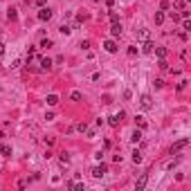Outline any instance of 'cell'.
Here are the masks:
<instances>
[{"label":"cell","instance_id":"1","mask_svg":"<svg viewBox=\"0 0 191 191\" xmlns=\"http://www.w3.org/2000/svg\"><path fill=\"white\" fill-rule=\"evenodd\" d=\"M187 146H189V137H182V139H178L175 144H173V148H171V153H173V155H175V153H180V151H182V148H187Z\"/></svg>","mask_w":191,"mask_h":191},{"label":"cell","instance_id":"2","mask_svg":"<svg viewBox=\"0 0 191 191\" xmlns=\"http://www.w3.org/2000/svg\"><path fill=\"white\" fill-rule=\"evenodd\" d=\"M106 173H108V166H106V164H97V166L92 169V175H94V178H103Z\"/></svg>","mask_w":191,"mask_h":191},{"label":"cell","instance_id":"3","mask_svg":"<svg viewBox=\"0 0 191 191\" xmlns=\"http://www.w3.org/2000/svg\"><path fill=\"white\" fill-rule=\"evenodd\" d=\"M52 18V9L50 7H41L38 9V20H50Z\"/></svg>","mask_w":191,"mask_h":191},{"label":"cell","instance_id":"4","mask_svg":"<svg viewBox=\"0 0 191 191\" xmlns=\"http://www.w3.org/2000/svg\"><path fill=\"white\" fill-rule=\"evenodd\" d=\"M139 103H142V108H144V110H148V108L153 106V99H151V94H142V97H139Z\"/></svg>","mask_w":191,"mask_h":191},{"label":"cell","instance_id":"5","mask_svg":"<svg viewBox=\"0 0 191 191\" xmlns=\"http://www.w3.org/2000/svg\"><path fill=\"white\" fill-rule=\"evenodd\" d=\"M153 50H155V43H153L151 38H146L144 45H142V52H144V54H153Z\"/></svg>","mask_w":191,"mask_h":191},{"label":"cell","instance_id":"6","mask_svg":"<svg viewBox=\"0 0 191 191\" xmlns=\"http://www.w3.org/2000/svg\"><path fill=\"white\" fill-rule=\"evenodd\" d=\"M146 182H148V175H146V173H142V175H139V180H137V184H135V189H137V191H142V189L146 187Z\"/></svg>","mask_w":191,"mask_h":191},{"label":"cell","instance_id":"7","mask_svg":"<svg viewBox=\"0 0 191 191\" xmlns=\"http://www.w3.org/2000/svg\"><path fill=\"white\" fill-rule=\"evenodd\" d=\"M103 50L115 54V52H117V43H115V41H106V43H103Z\"/></svg>","mask_w":191,"mask_h":191},{"label":"cell","instance_id":"8","mask_svg":"<svg viewBox=\"0 0 191 191\" xmlns=\"http://www.w3.org/2000/svg\"><path fill=\"white\" fill-rule=\"evenodd\" d=\"M153 52H155V56H157V59H166V54H169V50H166V47H157V45H155V50H153Z\"/></svg>","mask_w":191,"mask_h":191},{"label":"cell","instance_id":"9","mask_svg":"<svg viewBox=\"0 0 191 191\" xmlns=\"http://www.w3.org/2000/svg\"><path fill=\"white\" fill-rule=\"evenodd\" d=\"M110 34L117 38V36H121V25L119 23H112V27H110Z\"/></svg>","mask_w":191,"mask_h":191},{"label":"cell","instance_id":"10","mask_svg":"<svg viewBox=\"0 0 191 191\" xmlns=\"http://www.w3.org/2000/svg\"><path fill=\"white\" fill-rule=\"evenodd\" d=\"M130 155H133V164H139V162H142V151L139 148H135Z\"/></svg>","mask_w":191,"mask_h":191},{"label":"cell","instance_id":"11","mask_svg":"<svg viewBox=\"0 0 191 191\" xmlns=\"http://www.w3.org/2000/svg\"><path fill=\"white\" fill-rule=\"evenodd\" d=\"M119 121H121V119H119V115H112V117H108V124H110L112 128H117V126H119Z\"/></svg>","mask_w":191,"mask_h":191},{"label":"cell","instance_id":"12","mask_svg":"<svg viewBox=\"0 0 191 191\" xmlns=\"http://www.w3.org/2000/svg\"><path fill=\"white\" fill-rule=\"evenodd\" d=\"M59 103V94H47V106H56Z\"/></svg>","mask_w":191,"mask_h":191},{"label":"cell","instance_id":"13","mask_svg":"<svg viewBox=\"0 0 191 191\" xmlns=\"http://www.w3.org/2000/svg\"><path fill=\"white\" fill-rule=\"evenodd\" d=\"M137 38H139V41H146V38H151V32L148 30H139L137 32Z\"/></svg>","mask_w":191,"mask_h":191},{"label":"cell","instance_id":"14","mask_svg":"<svg viewBox=\"0 0 191 191\" xmlns=\"http://www.w3.org/2000/svg\"><path fill=\"white\" fill-rule=\"evenodd\" d=\"M52 68V59H41V70H50Z\"/></svg>","mask_w":191,"mask_h":191},{"label":"cell","instance_id":"15","mask_svg":"<svg viewBox=\"0 0 191 191\" xmlns=\"http://www.w3.org/2000/svg\"><path fill=\"white\" fill-rule=\"evenodd\" d=\"M130 139H133V144H137V142H142V130L137 128L135 133H133V137H130Z\"/></svg>","mask_w":191,"mask_h":191},{"label":"cell","instance_id":"16","mask_svg":"<svg viewBox=\"0 0 191 191\" xmlns=\"http://www.w3.org/2000/svg\"><path fill=\"white\" fill-rule=\"evenodd\" d=\"M164 23V14L162 11H155V25H162Z\"/></svg>","mask_w":191,"mask_h":191},{"label":"cell","instance_id":"17","mask_svg":"<svg viewBox=\"0 0 191 191\" xmlns=\"http://www.w3.org/2000/svg\"><path fill=\"white\" fill-rule=\"evenodd\" d=\"M0 155H11V148L5 146V144H0Z\"/></svg>","mask_w":191,"mask_h":191},{"label":"cell","instance_id":"18","mask_svg":"<svg viewBox=\"0 0 191 191\" xmlns=\"http://www.w3.org/2000/svg\"><path fill=\"white\" fill-rule=\"evenodd\" d=\"M41 47H43V50H50V47H52V41H50V38H43V41H41Z\"/></svg>","mask_w":191,"mask_h":191},{"label":"cell","instance_id":"19","mask_svg":"<svg viewBox=\"0 0 191 191\" xmlns=\"http://www.w3.org/2000/svg\"><path fill=\"white\" fill-rule=\"evenodd\" d=\"M135 124H137L139 128H146V119L144 117H135Z\"/></svg>","mask_w":191,"mask_h":191},{"label":"cell","instance_id":"20","mask_svg":"<svg viewBox=\"0 0 191 191\" xmlns=\"http://www.w3.org/2000/svg\"><path fill=\"white\" fill-rule=\"evenodd\" d=\"M7 18H9V20H16V18H18L16 9H9V11H7Z\"/></svg>","mask_w":191,"mask_h":191},{"label":"cell","instance_id":"21","mask_svg":"<svg viewBox=\"0 0 191 191\" xmlns=\"http://www.w3.org/2000/svg\"><path fill=\"white\" fill-rule=\"evenodd\" d=\"M76 130L85 133V130H88V124H85V121H79V124H76Z\"/></svg>","mask_w":191,"mask_h":191},{"label":"cell","instance_id":"22","mask_svg":"<svg viewBox=\"0 0 191 191\" xmlns=\"http://www.w3.org/2000/svg\"><path fill=\"white\" fill-rule=\"evenodd\" d=\"M70 99H72V101H81V92H79V90H74V92L70 94Z\"/></svg>","mask_w":191,"mask_h":191},{"label":"cell","instance_id":"23","mask_svg":"<svg viewBox=\"0 0 191 191\" xmlns=\"http://www.w3.org/2000/svg\"><path fill=\"white\" fill-rule=\"evenodd\" d=\"M173 7H175V9H184V7H187V0H175Z\"/></svg>","mask_w":191,"mask_h":191},{"label":"cell","instance_id":"24","mask_svg":"<svg viewBox=\"0 0 191 191\" xmlns=\"http://www.w3.org/2000/svg\"><path fill=\"white\" fill-rule=\"evenodd\" d=\"M61 162H63V164H68V162H70V153H61Z\"/></svg>","mask_w":191,"mask_h":191},{"label":"cell","instance_id":"25","mask_svg":"<svg viewBox=\"0 0 191 191\" xmlns=\"http://www.w3.org/2000/svg\"><path fill=\"white\" fill-rule=\"evenodd\" d=\"M59 32H61V34H65V36H68V34H70L72 30H70V27H68V25H61V30H59Z\"/></svg>","mask_w":191,"mask_h":191},{"label":"cell","instance_id":"26","mask_svg":"<svg viewBox=\"0 0 191 191\" xmlns=\"http://www.w3.org/2000/svg\"><path fill=\"white\" fill-rule=\"evenodd\" d=\"M169 7H171V5L166 2V0H162V2H160V9H162V11H166V9H169Z\"/></svg>","mask_w":191,"mask_h":191},{"label":"cell","instance_id":"27","mask_svg":"<svg viewBox=\"0 0 191 191\" xmlns=\"http://www.w3.org/2000/svg\"><path fill=\"white\" fill-rule=\"evenodd\" d=\"M110 20H112V23H119V16H117V11H110Z\"/></svg>","mask_w":191,"mask_h":191},{"label":"cell","instance_id":"28","mask_svg":"<svg viewBox=\"0 0 191 191\" xmlns=\"http://www.w3.org/2000/svg\"><path fill=\"white\" fill-rule=\"evenodd\" d=\"M160 70H169V63L164 59H160Z\"/></svg>","mask_w":191,"mask_h":191},{"label":"cell","instance_id":"29","mask_svg":"<svg viewBox=\"0 0 191 191\" xmlns=\"http://www.w3.org/2000/svg\"><path fill=\"white\" fill-rule=\"evenodd\" d=\"M171 18H173V23H180L182 18H180V14H175V11H171Z\"/></svg>","mask_w":191,"mask_h":191},{"label":"cell","instance_id":"30","mask_svg":"<svg viewBox=\"0 0 191 191\" xmlns=\"http://www.w3.org/2000/svg\"><path fill=\"white\" fill-rule=\"evenodd\" d=\"M128 54H130V56H135V54H137V47H135V45L128 47Z\"/></svg>","mask_w":191,"mask_h":191},{"label":"cell","instance_id":"31","mask_svg":"<svg viewBox=\"0 0 191 191\" xmlns=\"http://www.w3.org/2000/svg\"><path fill=\"white\" fill-rule=\"evenodd\" d=\"M2 54H5V45H2V43H0V56H2Z\"/></svg>","mask_w":191,"mask_h":191},{"label":"cell","instance_id":"32","mask_svg":"<svg viewBox=\"0 0 191 191\" xmlns=\"http://www.w3.org/2000/svg\"><path fill=\"white\" fill-rule=\"evenodd\" d=\"M36 5H45V0H36Z\"/></svg>","mask_w":191,"mask_h":191}]
</instances>
